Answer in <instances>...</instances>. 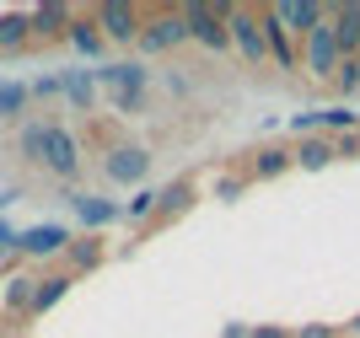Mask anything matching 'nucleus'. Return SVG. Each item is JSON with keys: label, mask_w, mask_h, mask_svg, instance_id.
Listing matches in <instances>:
<instances>
[{"label": "nucleus", "mask_w": 360, "mask_h": 338, "mask_svg": "<svg viewBox=\"0 0 360 338\" xmlns=\"http://www.w3.org/2000/svg\"><path fill=\"white\" fill-rule=\"evenodd\" d=\"M16 156L32 172H49L54 183H75L81 177V140L60 118H27L16 129Z\"/></svg>", "instance_id": "1"}, {"label": "nucleus", "mask_w": 360, "mask_h": 338, "mask_svg": "<svg viewBox=\"0 0 360 338\" xmlns=\"http://www.w3.org/2000/svg\"><path fill=\"white\" fill-rule=\"evenodd\" d=\"M97 75V91L108 97V108L124 118H135L150 108V70L140 65V59H119V65H103V70H91Z\"/></svg>", "instance_id": "2"}, {"label": "nucleus", "mask_w": 360, "mask_h": 338, "mask_svg": "<svg viewBox=\"0 0 360 338\" xmlns=\"http://www.w3.org/2000/svg\"><path fill=\"white\" fill-rule=\"evenodd\" d=\"M226 32H231V48L242 54L248 70H264V65H269V44H264V6H231V11H226Z\"/></svg>", "instance_id": "3"}, {"label": "nucleus", "mask_w": 360, "mask_h": 338, "mask_svg": "<svg viewBox=\"0 0 360 338\" xmlns=\"http://www.w3.org/2000/svg\"><path fill=\"white\" fill-rule=\"evenodd\" d=\"M301 70L312 75L317 86H333L339 70H345V48H339V38H333L328 16H323V27H312L307 38H301Z\"/></svg>", "instance_id": "4"}, {"label": "nucleus", "mask_w": 360, "mask_h": 338, "mask_svg": "<svg viewBox=\"0 0 360 338\" xmlns=\"http://www.w3.org/2000/svg\"><path fill=\"white\" fill-rule=\"evenodd\" d=\"M188 44V27H183V6H156V11H146V27H140L135 48L140 54H178V48Z\"/></svg>", "instance_id": "5"}, {"label": "nucleus", "mask_w": 360, "mask_h": 338, "mask_svg": "<svg viewBox=\"0 0 360 338\" xmlns=\"http://www.w3.org/2000/svg\"><path fill=\"white\" fill-rule=\"evenodd\" d=\"M226 11H231V6H210V0H199V6H183V27H188V38H194L199 48H210V54H226V48H231Z\"/></svg>", "instance_id": "6"}, {"label": "nucleus", "mask_w": 360, "mask_h": 338, "mask_svg": "<svg viewBox=\"0 0 360 338\" xmlns=\"http://www.w3.org/2000/svg\"><path fill=\"white\" fill-rule=\"evenodd\" d=\"M91 22L103 27L108 44H135L140 27H146V11H140V6H129V0H108V6H97V11H91Z\"/></svg>", "instance_id": "7"}, {"label": "nucleus", "mask_w": 360, "mask_h": 338, "mask_svg": "<svg viewBox=\"0 0 360 338\" xmlns=\"http://www.w3.org/2000/svg\"><path fill=\"white\" fill-rule=\"evenodd\" d=\"M290 167H296V145H258L237 162V177L242 183H269V177L290 172Z\"/></svg>", "instance_id": "8"}, {"label": "nucleus", "mask_w": 360, "mask_h": 338, "mask_svg": "<svg viewBox=\"0 0 360 338\" xmlns=\"http://www.w3.org/2000/svg\"><path fill=\"white\" fill-rule=\"evenodd\" d=\"M103 177L108 183H146L150 177V150L146 145H108L103 150Z\"/></svg>", "instance_id": "9"}, {"label": "nucleus", "mask_w": 360, "mask_h": 338, "mask_svg": "<svg viewBox=\"0 0 360 338\" xmlns=\"http://www.w3.org/2000/svg\"><path fill=\"white\" fill-rule=\"evenodd\" d=\"M70 226H27V231L16 236V252H22V258H60L65 247H70Z\"/></svg>", "instance_id": "10"}, {"label": "nucleus", "mask_w": 360, "mask_h": 338, "mask_svg": "<svg viewBox=\"0 0 360 338\" xmlns=\"http://www.w3.org/2000/svg\"><path fill=\"white\" fill-rule=\"evenodd\" d=\"M274 22L290 32V38H307L312 27H323V16H328V6H317V0H280V6H269Z\"/></svg>", "instance_id": "11"}, {"label": "nucleus", "mask_w": 360, "mask_h": 338, "mask_svg": "<svg viewBox=\"0 0 360 338\" xmlns=\"http://www.w3.org/2000/svg\"><path fill=\"white\" fill-rule=\"evenodd\" d=\"M194 204H199V183H194V177H178V183L156 188V221H150V226H167V221H178V215H188Z\"/></svg>", "instance_id": "12"}, {"label": "nucleus", "mask_w": 360, "mask_h": 338, "mask_svg": "<svg viewBox=\"0 0 360 338\" xmlns=\"http://www.w3.org/2000/svg\"><path fill=\"white\" fill-rule=\"evenodd\" d=\"M27 22H32V44H60L65 32H70L75 11L70 6H32Z\"/></svg>", "instance_id": "13"}, {"label": "nucleus", "mask_w": 360, "mask_h": 338, "mask_svg": "<svg viewBox=\"0 0 360 338\" xmlns=\"http://www.w3.org/2000/svg\"><path fill=\"white\" fill-rule=\"evenodd\" d=\"M60 97L75 108V113L91 118V113H97V75H91V70H65L60 75Z\"/></svg>", "instance_id": "14"}, {"label": "nucleus", "mask_w": 360, "mask_h": 338, "mask_svg": "<svg viewBox=\"0 0 360 338\" xmlns=\"http://www.w3.org/2000/svg\"><path fill=\"white\" fill-rule=\"evenodd\" d=\"M70 209H75V221L86 226V231H103V226L119 221V204L103 199V193H70Z\"/></svg>", "instance_id": "15"}, {"label": "nucleus", "mask_w": 360, "mask_h": 338, "mask_svg": "<svg viewBox=\"0 0 360 338\" xmlns=\"http://www.w3.org/2000/svg\"><path fill=\"white\" fill-rule=\"evenodd\" d=\"M328 27H333V38H339V48H345V59H355L360 54V6L355 0L328 6Z\"/></svg>", "instance_id": "16"}, {"label": "nucleus", "mask_w": 360, "mask_h": 338, "mask_svg": "<svg viewBox=\"0 0 360 338\" xmlns=\"http://www.w3.org/2000/svg\"><path fill=\"white\" fill-rule=\"evenodd\" d=\"M32 290H38V274H6V290H0V306L11 323H27L32 311Z\"/></svg>", "instance_id": "17"}, {"label": "nucleus", "mask_w": 360, "mask_h": 338, "mask_svg": "<svg viewBox=\"0 0 360 338\" xmlns=\"http://www.w3.org/2000/svg\"><path fill=\"white\" fill-rule=\"evenodd\" d=\"M70 285H75V274L70 268H54V274H38V290H32V311L27 317H44V311H54L70 295Z\"/></svg>", "instance_id": "18"}, {"label": "nucleus", "mask_w": 360, "mask_h": 338, "mask_svg": "<svg viewBox=\"0 0 360 338\" xmlns=\"http://www.w3.org/2000/svg\"><path fill=\"white\" fill-rule=\"evenodd\" d=\"M103 258H108V247H103V236H97V231L70 236V247H65V264H70V274H91Z\"/></svg>", "instance_id": "19"}, {"label": "nucleus", "mask_w": 360, "mask_h": 338, "mask_svg": "<svg viewBox=\"0 0 360 338\" xmlns=\"http://www.w3.org/2000/svg\"><path fill=\"white\" fill-rule=\"evenodd\" d=\"M65 44H70L81 59H103V54H108V38H103V27H97L91 16H75L70 32H65Z\"/></svg>", "instance_id": "20"}, {"label": "nucleus", "mask_w": 360, "mask_h": 338, "mask_svg": "<svg viewBox=\"0 0 360 338\" xmlns=\"http://www.w3.org/2000/svg\"><path fill=\"white\" fill-rule=\"evenodd\" d=\"M32 113V86L27 81H0V124H27Z\"/></svg>", "instance_id": "21"}, {"label": "nucleus", "mask_w": 360, "mask_h": 338, "mask_svg": "<svg viewBox=\"0 0 360 338\" xmlns=\"http://www.w3.org/2000/svg\"><path fill=\"white\" fill-rule=\"evenodd\" d=\"M22 48H32V22L27 11H6L0 16V54H22Z\"/></svg>", "instance_id": "22"}, {"label": "nucleus", "mask_w": 360, "mask_h": 338, "mask_svg": "<svg viewBox=\"0 0 360 338\" xmlns=\"http://www.w3.org/2000/svg\"><path fill=\"white\" fill-rule=\"evenodd\" d=\"M333 156H339V150H333L328 134H307V140H296V167H307V172H323Z\"/></svg>", "instance_id": "23"}, {"label": "nucleus", "mask_w": 360, "mask_h": 338, "mask_svg": "<svg viewBox=\"0 0 360 338\" xmlns=\"http://www.w3.org/2000/svg\"><path fill=\"white\" fill-rule=\"evenodd\" d=\"M119 221H135V226H146V221H156V193L150 188H140L129 204H119Z\"/></svg>", "instance_id": "24"}, {"label": "nucleus", "mask_w": 360, "mask_h": 338, "mask_svg": "<svg viewBox=\"0 0 360 338\" xmlns=\"http://www.w3.org/2000/svg\"><path fill=\"white\" fill-rule=\"evenodd\" d=\"M339 91H360V54L345 59V70H339V81H333Z\"/></svg>", "instance_id": "25"}, {"label": "nucleus", "mask_w": 360, "mask_h": 338, "mask_svg": "<svg viewBox=\"0 0 360 338\" xmlns=\"http://www.w3.org/2000/svg\"><path fill=\"white\" fill-rule=\"evenodd\" d=\"M248 338H296V327H280V323H258V327H248Z\"/></svg>", "instance_id": "26"}, {"label": "nucleus", "mask_w": 360, "mask_h": 338, "mask_svg": "<svg viewBox=\"0 0 360 338\" xmlns=\"http://www.w3.org/2000/svg\"><path fill=\"white\" fill-rule=\"evenodd\" d=\"M296 338H345V327H328V323H312V327H296Z\"/></svg>", "instance_id": "27"}, {"label": "nucleus", "mask_w": 360, "mask_h": 338, "mask_svg": "<svg viewBox=\"0 0 360 338\" xmlns=\"http://www.w3.org/2000/svg\"><path fill=\"white\" fill-rule=\"evenodd\" d=\"M38 97H60V75H44V81H32V103Z\"/></svg>", "instance_id": "28"}, {"label": "nucleus", "mask_w": 360, "mask_h": 338, "mask_svg": "<svg viewBox=\"0 0 360 338\" xmlns=\"http://www.w3.org/2000/svg\"><path fill=\"white\" fill-rule=\"evenodd\" d=\"M215 193H221V199H237V193H242V177H237V172H226L221 183H215Z\"/></svg>", "instance_id": "29"}, {"label": "nucleus", "mask_w": 360, "mask_h": 338, "mask_svg": "<svg viewBox=\"0 0 360 338\" xmlns=\"http://www.w3.org/2000/svg\"><path fill=\"white\" fill-rule=\"evenodd\" d=\"M16 236H22L16 226H6V221H0V252H16Z\"/></svg>", "instance_id": "30"}, {"label": "nucleus", "mask_w": 360, "mask_h": 338, "mask_svg": "<svg viewBox=\"0 0 360 338\" xmlns=\"http://www.w3.org/2000/svg\"><path fill=\"white\" fill-rule=\"evenodd\" d=\"M345 333H349V338H360V311H355V317L345 323Z\"/></svg>", "instance_id": "31"}, {"label": "nucleus", "mask_w": 360, "mask_h": 338, "mask_svg": "<svg viewBox=\"0 0 360 338\" xmlns=\"http://www.w3.org/2000/svg\"><path fill=\"white\" fill-rule=\"evenodd\" d=\"M226 338H248V327H242V323H231V327H226Z\"/></svg>", "instance_id": "32"}, {"label": "nucleus", "mask_w": 360, "mask_h": 338, "mask_svg": "<svg viewBox=\"0 0 360 338\" xmlns=\"http://www.w3.org/2000/svg\"><path fill=\"white\" fill-rule=\"evenodd\" d=\"M0 290H6V274H0Z\"/></svg>", "instance_id": "33"}, {"label": "nucleus", "mask_w": 360, "mask_h": 338, "mask_svg": "<svg viewBox=\"0 0 360 338\" xmlns=\"http://www.w3.org/2000/svg\"><path fill=\"white\" fill-rule=\"evenodd\" d=\"M0 258H6V252H0Z\"/></svg>", "instance_id": "34"}]
</instances>
